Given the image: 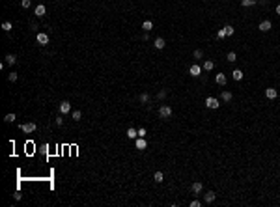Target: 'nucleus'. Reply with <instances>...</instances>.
Instances as JSON below:
<instances>
[{
	"label": "nucleus",
	"mask_w": 280,
	"mask_h": 207,
	"mask_svg": "<svg viewBox=\"0 0 280 207\" xmlns=\"http://www.w3.org/2000/svg\"><path fill=\"white\" fill-rule=\"evenodd\" d=\"M206 107H207V108H213V110H215V108H218V107H220V101H218L217 97H207V99H206Z\"/></svg>",
	"instance_id": "f257e3e1"
},
{
	"label": "nucleus",
	"mask_w": 280,
	"mask_h": 207,
	"mask_svg": "<svg viewBox=\"0 0 280 207\" xmlns=\"http://www.w3.org/2000/svg\"><path fill=\"white\" fill-rule=\"evenodd\" d=\"M159 116H161V118H170V116H172V108L168 107V105H161V107H159Z\"/></svg>",
	"instance_id": "f03ea898"
},
{
	"label": "nucleus",
	"mask_w": 280,
	"mask_h": 207,
	"mask_svg": "<svg viewBox=\"0 0 280 207\" xmlns=\"http://www.w3.org/2000/svg\"><path fill=\"white\" fill-rule=\"evenodd\" d=\"M146 146H147V142H146L144 136H138V138L135 140V148L136 149H146Z\"/></svg>",
	"instance_id": "7ed1b4c3"
},
{
	"label": "nucleus",
	"mask_w": 280,
	"mask_h": 207,
	"mask_svg": "<svg viewBox=\"0 0 280 207\" xmlns=\"http://www.w3.org/2000/svg\"><path fill=\"white\" fill-rule=\"evenodd\" d=\"M21 131H23V133H34V131H35V123H32V122H30V123H23L21 125Z\"/></svg>",
	"instance_id": "20e7f679"
},
{
	"label": "nucleus",
	"mask_w": 280,
	"mask_h": 207,
	"mask_svg": "<svg viewBox=\"0 0 280 207\" xmlns=\"http://www.w3.org/2000/svg\"><path fill=\"white\" fill-rule=\"evenodd\" d=\"M60 112H62V114L71 112V103H69V101H62V103H60Z\"/></svg>",
	"instance_id": "39448f33"
},
{
	"label": "nucleus",
	"mask_w": 280,
	"mask_h": 207,
	"mask_svg": "<svg viewBox=\"0 0 280 207\" xmlns=\"http://www.w3.org/2000/svg\"><path fill=\"white\" fill-rule=\"evenodd\" d=\"M35 39H38L39 45H47L49 43V36H47V34H43V32H39L38 36H35Z\"/></svg>",
	"instance_id": "423d86ee"
},
{
	"label": "nucleus",
	"mask_w": 280,
	"mask_h": 207,
	"mask_svg": "<svg viewBox=\"0 0 280 207\" xmlns=\"http://www.w3.org/2000/svg\"><path fill=\"white\" fill-rule=\"evenodd\" d=\"M271 26H273V23L267 21V19L259 23V30H262V32H269V30H271Z\"/></svg>",
	"instance_id": "0eeeda50"
},
{
	"label": "nucleus",
	"mask_w": 280,
	"mask_h": 207,
	"mask_svg": "<svg viewBox=\"0 0 280 207\" xmlns=\"http://www.w3.org/2000/svg\"><path fill=\"white\" fill-rule=\"evenodd\" d=\"M189 73L192 75V77H200V73H202V67H200V65H196V64H194V65H191Z\"/></svg>",
	"instance_id": "6e6552de"
},
{
	"label": "nucleus",
	"mask_w": 280,
	"mask_h": 207,
	"mask_svg": "<svg viewBox=\"0 0 280 207\" xmlns=\"http://www.w3.org/2000/svg\"><path fill=\"white\" fill-rule=\"evenodd\" d=\"M127 138H131V140H136V138H138V131H136V129H133V127H129V129H127Z\"/></svg>",
	"instance_id": "1a4fd4ad"
},
{
	"label": "nucleus",
	"mask_w": 280,
	"mask_h": 207,
	"mask_svg": "<svg viewBox=\"0 0 280 207\" xmlns=\"http://www.w3.org/2000/svg\"><path fill=\"white\" fill-rule=\"evenodd\" d=\"M215 198H217V196H215V192H211V190L203 194V200H206V203H213V201H215Z\"/></svg>",
	"instance_id": "9d476101"
},
{
	"label": "nucleus",
	"mask_w": 280,
	"mask_h": 207,
	"mask_svg": "<svg viewBox=\"0 0 280 207\" xmlns=\"http://www.w3.org/2000/svg\"><path fill=\"white\" fill-rule=\"evenodd\" d=\"M243 77H245V75H243L241 69H233L232 71V78L233 80H243Z\"/></svg>",
	"instance_id": "9b49d317"
},
{
	"label": "nucleus",
	"mask_w": 280,
	"mask_h": 207,
	"mask_svg": "<svg viewBox=\"0 0 280 207\" xmlns=\"http://www.w3.org/2000/svg\"><path fill=\"white\" fill-rule=\"evenodd\" d=\"M215 82H217L218 86H224V84H226V75H224V73H218L217 77H215Z\"/></svg>",
	"instance_id": "f8f14e48"
},
{
	"label": "nucleus",
	"mask_w": 280,
	"mask_h": 207,
	"mask_svg": "<svg viewBox=\"0 0 280 207\" xmlns=\"http://www.w3.org/2000/svg\"><path fill=\"white\" fill-rule=\"evenodd\" d=\"M213 67H215L213 60H206V62H203V65H202V69H203V71H211Z\"/></svg>",
	"instance_id": "ddd939ff"
},
{
	"label": "nucleus",
	"mask_w": 280,
	"mask_h": 207,
	"mask_svg": "<svg viewBox=\"0 0 280 207\" xmlns=\"http://www.w3.org/2000/svg\"><path fill=\"white\" fill-rule=\"evenodd\" d=\"M276 95H278V93H276V90H274V88H267V90H265V97H267V99H274Z\"/></svg>",
	"instance_id": "4468645a"
},
{
	"label": "nucleus",
	"mask_w": 280,
	"mask_h": 207,
	"mask_svg": "<svg viewBox=\"0 0 280 207\" xmlns=\"http://www.w3.org/2000/svg\"><path fill=\"white\" fill-rule=\"evenodd\" d=\"M232 97H233V95H232V92H222V93H220V99L224 101V103H230V101H232Z\"/></svg>",
	"instance_id": "2eb2a0df"
},
{
	"label": "nucleus",
	"mask_w": 280,
	"mask_h": 207,
	"mask_svg": "<svg viewBox=\"0 0 280 207\" xmlns=\"http://www.w3.org/2000/svg\"><path fill=\"white\" fill-rule=\"evenodd\" d=\"M202 190H203V185L202 183H192V192H194V194H202Z\"/></svg>",
	"instance_id": "dca6fc26"
},
{
	"label": "nucleus",
	"mask_w": 280,
	"mask_h": 207,
	"mask_svg": "<svg viewBox=\"0 0 280 207\" xmlns=\"http://www.w3.org/2000/svg\"><path fill=\"white\" fill-rule=\"evenodd\" d=\"M45 11H47V9H45V6H43V4L35 6V15H38V17H43V15H45Z\"/></svg>",
	"instance_id": "f3484780"
},
{
	"label": "nucleus",
	"mask_w": 280,
	"mask_h": 207,
	"mask_svg": "<svg viewBox=\"0 0 280 207\" xmlns=\"http://www.w3.org/2000/svg\"><path fill=\"white\" fill-rule=\"evenodd\" d=\"M151 28H153V23H151V21H144V23H142V30H144V32H150Z\"/></svg>",
	"instance_id": "a211bd4d"
},
{
	"label": "nucleus",
	"mask_w": 280,
	"mask_h": 207,
	"mask_svg": "<svg viewBox=\"0 0 280 207\" xmlns=\"http://www.w3.org/2000/svg\"><path fill=\"white\" fill-rule=\"evenodd\" d=\"M164 45H166V43H164V39H162V37H157V39H155V49L161 50V49H164Z\"/></svg>",
	"instance_id": "6ab92c4d"
},
{
	"label": "nucleus",
	"mask_w": 280,
	"mask_h": 207,
	"mask_svg": "<svg viewBox=\"0 0 280 207\" xmlns=\"http://www.w3.org/2000/svg\"><path fill=\"white\" fill-rule=\"evenodd\" d=\"M254 4H258V0H241V6H243V8L254 6Z\"/></svg>",
	"instance_id": "aec40b11"
},
{
	"label": "nucleus",
	"mask_w": 280,
	"mask_h": 207,
	"mask_svg": "<svg viewBox=\"0 0 280 207\" xmlns=\"http://www.w3.org/2000/svg\"><path fill=\"white\" fill-rule=\"evenodd\" d=\"M4 60H6V64H8V65H13L15 62H17V58H15V56H13V54H8V56H6V58H4Z\"/></svg>",
	"instance_id": "412c9836"
},
{
	"label": "nucleus",
	"mask_w": 280,
	"mask_h": 207,
	"mask_svg": "<svg viewBox=\"0 0 280 207\" xmlns=\"http://www.w3.org/2000/svg\"><path fill=\"white\" fill-rule=\"evenodd\" d=\"M224 30H226V36H233V32H235V28H233L232 24H226Z\"/></svg>",
	"instance_id": "4be33fe9"
},
{
	"label": "nucleus",
	"mask_w": 280,
	"mask_h": 207,
	"mask_svg": "<svg viewBox=\"0 0 280 207\" xmlns=\"http://www.w3.org/2000/svg\"><path fill=\"white\" fill-rule=\"evenodd\" d=\"M226 60H228V62H235V60H237V54L233 52V50H230V52H228V56H226Z\"/></svg>",
	"instance_id": "5701e85b"
},
{
	"label": "nucleus",
	"mask_w": 280,
	"mask_h": 207,
	"mask_svg": "<svg viewBox=\"0 0 280 207\" xmlns=\"http://www.w3.org/2000/svg\"><path fill=\"white\" fill-rule=\"evenodd\" d=\"M153 179L157 181V183H162V179H164V175H162V172H155V175H153Z\"/></svg>",
	"instance_id": "b1692460"
},
{
	"label": "nucleus",
	"mask_w": 280,
	"mask_h": 207,
	"mask_svg": "<svg viewBox=\"0 0 280 207\" xmlns=\"http://www.w3.org/2000/svg\"><path fill=\"white\" fill-rule=\"evenodd\" d=\"M140 103H147V101H150V95H147V92H144V93H140Z\"/></svg>",
	"instance_id": "393cba45"
},
{
	"label": "nucleus",
	"mask_w": 280,
	"mask_h": 207,
	"mask_svg": "<svg viewBox=\"0 0 280 207\" xmlns=\"http://www.w3.org/2000/svg\"><path fill=\"white\" fill-rule=\"evenodd\" d=\"M80 118H82V112H80V110H75V112H73V119H75V122H80Z\"/></svg>",
	"instance_id": "a878e982"
},
{
	"label": "nucleus",
	"mask_w": 280,
	"mask_h": 207,
	"mask_svg": "<svg viewBox=\"0 0 280 207\" xmlns=\"http://www.w3.org/2000/svg\"><path fill=\"white\" fill-rule=\"evenodd\" d=\"M4 122H6V123H11V122H15V114H6Z\"/></svg>",
	"instance_id": "bb28decb"
},
{
	"label": "nucleus",
	"mask_w": 280,
	"mask_h": 207,
	"mask_svg": "<svg viewBox=\"0 0 280 207\" xmlns=\"http://www.w3.org/2000/svg\"><path fill=\"white\" fill-rule=\"evenodd\" d=\"M2 30L9 32V30H11V23H9V21H4V23H2Z\"/></svg>",
	"instance_id": "cd10ccee"
},
{
	"label": "nucleus",
	"mask_w": 280,
	"mask_h": 207,
	"mask_svg": "<svg viewBox=\"0 0 280 207\" xmlns=\"http://www.w3.org/2000/svg\"><path fill=\"white\" fill-rule=\"evenodd\" d=\"M202 58H203V52H202L200 49H196V50H194V60H202Z\"/></svg>",
	"instance_id": "c85d7f7f"
},
{
	"label": "nucleus",
	"mask_w": 280,
	"mask_h": 207,
	"mask_svg": "<svg viewBox=\"0 0 280 207\" xmlns=\"http://www.w3.org/2000/svg\"><path fill=\"white\" fill-rule=\"evenodd\" d=\"M217 37H218V39H224V37H226V30H224V28L218 30V32H217Z\"/></svg>",
	"instance_id": "c756f323"
},
{
	"label": "nucleus",
	"mask_w": 280,
	"mask_h": 207,
	"mask_svg": "<svg viewBox=\"0 0 280 207\" xmlns=\"http://www.w3.org/2000/svg\"><path fill=\"white\" fill-rule=\"evenodd\" d=\"M8 80H9V82H15V80H17V73H9L8 75Z\"/></svg>",
	"instance_id": "7c9ffc66"
},
{
	"label": "nucleus",
	"mask_w": 280,
	"mask_h": 207,
	"mask_svg": "<svg viewBox=\"0 0 280 207\" xmlns=\"http://www.w3.org/2000/svg\"><path fill=\"white\" fill-rule=\"evenodd\" d=\"M30 4H32L30 0H21V6H23L24 9H26V8H30Z\"/></svg>",
	"instance_id": "2f4dec72"
},
{
	"label": "nucleus",
	"mask_w": 280,
	"mask_h": 207,
	"mask_svg": "<svg viewBox=\"0 0 280 207\" xmlns=\"http://www.w3.org/2000/svg\"><path fill=\"white\" fill-rule=\"evenodd\" d=\"M202 205V201H198V200H192L191 201V207H200Z\"/></svg>",
	"instance_id": "473e14b6"
},
{
	"label": "nucleus",
	"mask_w": 280,
	"mask_h": 207,
	"mask_svg": "<svg viewBox=\"0 0 280 207\" xmlns=\"http://www.w3.org/2000/svg\"><path fill=\"white\" fill-rule=\"evenodd\" d=\"M157 97H159V99H164V97H166V92H164V90H161V92L157 93Z\"/></svg>",
	"instance_id": "72a5a7b5"
},
{
	"label": "nucleus",
	"mask_w": 280,
	"mask_h": 207,
	"mask_svg": "<svg viewBox=\"0 0 280 207\" xmlns=\"http://www.w3.org/2000/svg\"><path fill=\"white\" fill-rule=\"evenodd\" d=\"M138 136H144V138H146V129H144V127L138 129Z\"/></svg>",
	"instance_id": "f704fd0d"
},
{
	"label": "nucleus",
	"mask_w": 280,
	"mask_h": 207,
	"mask_svg": "<svg viewBox=\"0 0 280 207\" xmlns=\"http://www.w3.org/2000/svg\"><path fill=\"white\" fill-rule=\"evenodd\" d=\"M142 39H144V41H147V39H150V34L144 32V34H142Z\"/></svg>",
	"instance_id": "c9c22d12"
},
{
	"label": "nucleus",
	"mask_w": 280,
	"mask_h": 207,
	"mask_svg": "<svg viewBox=\"0 0 280 207\" xmlns=\"http://www.w3.org/2000/svg\"><path fill=\"white\" fill-rule=\"evenodd\" d=\"M62 123H64V119H62V118H56V125H58V127H60Z\"/></svg>",
	"instance_id": "e433bc0d"
},
{
	"label": "nucleus",
	"mask_w": 280,
	"mask_h": 207,
	"mask_svg": "<svg viewBox=\"0 0 280 207\" xmlns=\"http://www.w3.org/2000/svg\"><path fill=\"white\" fill-rule=\"evenodd\" d=\"M13 198H15V200H21V192H19V190H17V192L13 194Z\"/></svg>",
	"instance_id": "4c0bfd02"
},
{
	"label": "nucleus",
	"mask_w": 280,
	"mask_h": 207,
	"mask_svg": "<svg viewBox=\"0 0 280 207\" xmlns=\"http://www.w3.org/2000/svg\"><path fill=\"white\" fill-rule=\"evenodd\" d=\"M276 13L280 15V4H278V6H276Z\"/></svg>",
	"instance_id": "58836bf2"
},
{
	"label": "nucleus",
	"mask_w": 280,
	"mask_h": 207,
	"mask_svg": "<svg viewBox=\"0 0 280 207\" xmlns=\"http://www.w3.org/2000/svg\"><path fill=\"white\" fill-rule=\"evenodd\" d=\"M206 2H207V0H206Z\"/></svg>",
	"instance_id": "ea45409f"
}]
</instances>
